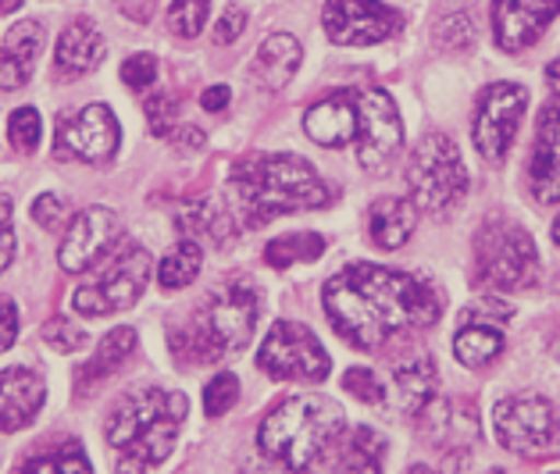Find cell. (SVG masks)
Instances as JSON below:
<instances>
[{"instance_id": "obj_1", "label": "cell", "mask_w": 560, "mask_h": 474, "mask_svg": "<svg viewBox=\"0 0 560 474\" xmlns=\"http://www.w3.org/2000/svg\"><path fill=\"white\" fill-rule=\"evenodd\" d=\"M325 315L358 349H393L443 318V289L418 271L350 264L325 282Z\"/></svg>"}, {"instance_id": "obj_2", "label": "cell", "mask_w": 560, "mask_h": 474, "mask_svg": "<svg viewBox=\"0 0 560 474\" xmlns=\"http://www.w3.org/2000/svg\"><path fill=\"white\" fill-rule=\"evenodd\" d=\"M232 203L243 225L261 228L282 214L314 211L329 203L322 175L296 154H254L232 168Z\"/></svg>"}, {"instance_id": "obj_3", "label": "cell", "mask_w": 560, "mask_h": 474, "mask_svg": "<svg viewBox=\"0 0 560 474\" xmlns=\"http://www.w3.org/2000/svg\"><path fill=\"white\" fill-rule=\"evenodd\" d=\"M343 431L347 417L339 411V403L311 396V392H293L265 414L257 442H261V453L276 464L307 471L336 453V446L343 442Z\"/></svg>"}, {"instance_id": "obj_4", "label": "cell", "mask_w": 560, "mask_h": 474, "mask_svg": "<svg viewBox=\"0 0 560 474\" xmlns=\"http://www.w3.org/2000/svg\"><path fill=\"white\" fill-rule=\"evenodd\" d=\"M257 318H261V296L250 282H229L225 289H214L208 304L197 307L189 324L172 332L175 357L186 364H214L229 354L250 346Z\"/></svg>"}, {"instance_id": "obj_5", "label": "cell", "mask_w": 560, "mask_h": 474, "mask_svg": "<svg viewBox=\"0 0 560 474\" xmlns=\"http://www.w3.org/2000/svg\"><path fill=\"white\" fill-rule=\"evenodd\" d=\"M150 275H154L150 253L129 239H118L97 264L83 271V282L72 293V310L83 318L121 315L147 293Z\"/></svg>"}, {"instance_id": "obj_6", "label": "cell", "mask_w": 560, "mask_h": 474, "mask_svg": "<svg viewBox=\"0 0 560 474\" xmlns=\"http://www.w3.org/2000/svg\"><path fill=\"white\" fill-rule=\"evenodd\" d=\"M407 189H411V203L425 214H450L460 208L468 193V168L450 135L429 132L415 143L407 161Z\"/></svg>"}, {"instance_id": "obj_7", "label": "cell", "mask_w": 560, "mask_h": 474, "mask_svg": "<svg viewBox=\"0 0 560 474\" xmlns=\"http://www.w3.org/2000/svg\"><path fill=\"white\" fill-rule=\"evenodd\" d=\"M475 261L478 275L489 289L517 293L528 289L539 279V250L536 239L528 236V228L508 218L486 222L475 233Z\"/></svg>"}, {"instance_id": "obj_8", "label": "cell", "mask_w": 560, "mask_h": 474, "mask_svg": "<svg viewBox=\"0 0 560 474\" xmlns=\"http://www.w3.org/2000/svg\"><path fill=\"white\" fill-rule=\"evenodd\" d=\"M493 428L503 450L525 460H546L560 446V414L539 392H514L493 411Z\"/></svg>"}, {"instance_id": "obj_9", "label": "cell", "mask_w": 560, "mask_h": 474, "mask_svg": "<svg viewBox=\"0 0 560 474\" xmlns=\"http://www.w3.org/2000/svg\"><path fill=\"white\" fill-rule=\"evenodd\" d=\"M257 368L276 382H325L332 371V360L307 324L279 321L271 324L261 349H257Z\"/></svg>"}, {"instance_id": "obj_10", "label": "cell", "mask_w": 560, "mask_h": 474, "mask_svg": "<svg viewBox=\"0 0 560 474\" xmlns=\"http://www.w3.org/2000/svg\"><path fill=\"white\" fill-rule=\"evenodd\" d=\"M525 107H528V90L517 83H493L478 93L471 140L475 151L489 165H503V157L511 154V143L525 118Z\"/></svg>"}, {"instance_id": "obj_11", "label": "cell", "mask_w": 560, "mask_h": 474, "mask_svg": "<svg viewBox=\"0 0 560 474\" xmlns=\"http://www.w3.org/2000/svg\"><path fill=\"white\" fill-rule=\"evenodd\" d=\"M118 143H121V129L107 104H86L79 111H68L61 115L58 129H54V154L61 161L101 165V161L115 157Z\"/></svg>"}, {"instance_id": "obj_12", "label": "cell", "mask_w": 560, "mask_h": 474, "mask_svg": "<svg viewBox=\"0 0 560 474\" xmlns=\"http://www.w3.org/2000/svg\"><path fill=\"white\" fill-rule=\"evenodd\" d=\"M358 100V161L368 171H386L404 146V126L396 100L386 90H361Z\"/></svg>"}, {"instance_id": "obj_13", "label": "cell", "mask_w": 560, "mask_h": 474, "mask_svg": "<svg viewBox=\"0 0 560 474\" xmlns=\"http://www.w3.org/2000/svg\"><path fill=\"white\" fill-rule=\"evenodd\" d=\"M418 417V431L425 436L432 446H440L443 460H446V474H460L454 464H464L468 457V446L482 436V422H478V411L471 400H429Z\"/></svg>"}, {"instance_id": "obj_14", "label": "cell", "mask_w": 560, "mask_h": 474, "mask_svg": "<svg viewBox=\"0 0 560 474\" xmlns=\"http://www.w3.org/2000/svg\"><path fill=\"white\" fill-rule=\"evenodd\" d=\"M322 25L339 47H372L400 33L404 19L382 0H325Z\"/></svg>"}, {"instance_id": "obj_15", "label": "cell", "mask_w": 560, "mask_h": 474, "mask_svg": "<svg viewBox=\"0 0 560 474\" xmlns=\"http://www.w3.org/2000/svg\"><path fill=\"white\" fill-rule=\"evenodd\" d=\"M168 414L186 417L183 392H168L158 386L132 389L112 406V414H107L104 439H107V446H115V450H126L129 442H136L150 425H158L161 417H168Z\"/></svg>"}, {"instance_id": "obj_16", "label": "cell", "mask_w": 560, "mask_h": 474, "mask_svg": "<svg viewBox=\"0 0 560 474\" xmlns=\"http://www.w3.org/2000/svg\"><path fill=\"white\" fill-rule=\"evenodd\" d=\"M118 242V214L104 203H93L83 214H75L68 225L65 242L58 250V264L65 271H90L101 257Z\"/></svg>"}, {"instance_id": "obj_17", "label": "cell", "mask_w": 560, "mask_h": 474, "mask_svg": "<svg viewBox=\"0 0 560 474\" xmlns=\"http://www.w3.org/2000/svg\"><path fill=\"white\" fill-rule=\"evenodd\" d=\"M560 15V0H493V36L508 54L528 50Z\"/></svg>"}, {"instance_id": "obj_18", "label": "cell", "mask_w": 560, "mask_h": 474, "mask_svg": "<svg viewBox=\"0 0 560 474\" xmlns=\"http://www.w3.org/2000/svg\"><path fill=\"white\" fill-rule=\"evenodd\" d=\"M528 189L539 203H560V93L539 115L528 161Z\"/></svg>"}, {"instance_id": "obj_19", "label": "cell", "mask_w": 560, "mask_h": 474, "mask_svg": "<svg viewBox=\"0 0 560 474\" xmlns=\"http://www.w3.org/2000/svg\"><path fill=\"white\" fill-rule=\"evenodd\" d=\"M47 400V382L44 375L33 368H8L0 371V431L11 436V431L30 428L39 411H44Z\"/></svg>"}, {"instance_id": "obj_20", "label": "cell", "mask_w": 560, "mask_h": 474, "mask_svg": "<svg viewBox=\"0 0 560 474\" xmlns=\"http://www.w3.org/2000/svg\"><path fill=\"white\" fill-rule=\"evenodd\" d=\"M104 54H107V39L97 29V22L72 19L58 39V50H54V72H58V79H79L93 72L104 61Z\"/></svg>"}, {"instance_id": "obj_21", "label": "cell", "mask_w": 560, "mask_h": 474, "mask_svg": "<svg viewBox=\"0 0 560 474\" xmlns=\"http://www.w3.org/2000/svg\"><path fill=\"white\" fill-rule=\"evenodd\" d=\"M304 132L318 146H347L358 140V100L353 93H332L307 107Z\"/></svg>"}, {"instance_id": "obj_22", "label": "cell", "mask_w": 560, "mask_h": 474, "mask_svg": "<svg viewBox=\"0 0 560 474\" xmlns=\"http://www.w3.org/2000/svg\"><path fill=\"white\" fill-rule=\"evenodd\" d=\"M44 25L25 19L19 25H11L4 44H0V90H19L30 83L33 64L44 50Z\"/></svg>"}, {"instance_id": "obj_23", "label": "cell", "mask_w": 560, "mask_h": 474, "mask_svg": "<svg viewBox=\"0 0 560 474\" xmlns=\"http://www.w3.org/2000/svg\"><path fill=\"white\" fill-rule=\"evenodd\" d=\"M418 228V208L404 197H378L368 211V236L378 250H400Z\"/></svg>"}, {"instance_id": "obj_24", "label": "cell", "mask_w": 560, "mask_h": 474, "mask_svg": "<svg viewBox=\"0 0 560 474\" xmlns=\"http://www.w3.org/2000/svg\"><path fill=\"white\" fill-rule=\"evenodd\" d=\"M183 417H161L158 425H150L136 442H129L126 450H118V474H147L150 467L165 464L168 453L175 450V436H179Z\"/></svg>"}, {"instance_id": "obj_25", "label": "cell", "mask_w": 560, "mask_h": 474, "mask_svg": "<svg viewBox=\"0 0 560 474\" xmlns=\"http://www.w3.org/2000/svg\"><path fill=\"white\" fill-rule=\"evenodd\" d=\"M393 382H396V400H400L404 414L415 417L421 406L435 396V386H440V375H435V364L429 354H404L400 360H393Z\"/></svg>"}, {"instance_id": "obj_26", "label": "cell", "mask_w": 560, "mask_h": 474, "mask_svg": "<svg viewBox=\"0 0 560 474\" xmlns=\"http://www.w3.org/2000/svg\"><path fill=\"white\" fill-rule=\"evenodd\" d=\"M136 343H140V335H136L132 324H118V329L107 332L97 343V354H90V360L75 371L79 392L97 389L104 378H112L136 354Z\"/></svg>"}, {"instance_id": "obj_27", "label": "cell", "mask_w": 560, "mask_h": 474, "mask_svg": "<svg viewBox=\"0 0 560 474\" xmlns=\"http://www.w3.org/2000/svg\"><path fill=\"white\" fill-rule=\"evenodd\" d=\"M300 58H304V50H300L296 36H290V33H271L265 44L257 47L254 75L261 79L268 90H282L296 75Z\"/></svg>"}, {"instance_id": "obj_28", "label": "cell", "mask_w": 560, "mask_h": 474, "mask_svg": "<svg viewBox=\"0 0 560 474\" xmlns=\"http://www.w3.org/2000/svg\"><path fill=\"white\" fill-rule=\"evenodd\" d=\"M382 457H386V439L361 425L336 446V474H382Z\"/></svg>"}, {"instance_id": "obj_29", "label": "cell", "mask_w": 560, "mask_h": 474, "mask_svg": "<svg viewBox=\"0 0 560 474\" xmlns=\"http://www.w3.org/2000/svg\"><path fill=\"white\" fill-rule=\"evenodd\" d=\"M15 474H93L86 450L75 439H54L22 460Z\"/></svg>"}, {"instance_id": "obj_30", "label": "cell", "mask_w": 560, "mask_h": 474, "mask_svg": "<svg viewBox=\"0 0 560 474\" xmlns=\"http://www.w3.org/2000/svg\"><path fill=\"white\" fill-rule=\"evenodd\" d=\"M503 354V332L489 324H460L454 335V357L471 371L489 368Z\"/></svg>"}, {"instance_id": "obj_31", "label": "cell", "mask_w": 560, "mask_h": 474, "mask_svg": "<svg viewBox=\"0 0 560 474\" xmlns=\"http://www.w3.org/2000/svg\"><path fill=\"white\" fill-rule=\"evenodd\" d=\"M200 264H203L200 242L197 239H179V242H175V250L165 253V261L158 264V286L165 293L194 286L197 275H200Z\"/></svg>"}, {"instance_id": "obj_32", "label": "cell", "mask_w": 560, "mask_h": 474, "mask_svg": "<svg viewBox=\"0 0 560 474\" xmlns=\"http://www.w3.org/2000/svg\"><path fill=\"white\" fill-rule=\"evenodd\" d=\"M325 253V236L318 233H290V236H279L271 239L265 247V261L271 268H293V264H311L318 261V257Z\"/></svg>"}, {"instance_id": "obj_33", "label": "cell", "mask_w": 560, "mask_h": 474, "mask_svg": "<svg viewBox=\"0 0 560 474\" xmlns=\"http://www.w3.org/2000/svg\"><path fill=\"white\" fill-rule=\"evenodd\" d=\"M179 225H183L186 239L211 236L214 242H225V236H232V211L214 200H200L179 214Z\"/></svg>"}, {"instance_id": "obj_34", "label": "cell", "mask_w": 560, "mask_h": 474, "mask_svg": "<svg viewBox=\"0 0 560 474\" xmlns=\"http://www.w3.org/2000/svg\"><path fill=\"white\" fill-rule=\"evenodd\" d=\"M8 135H11V146H15L19 154H33L39 146V140H44V121H39L36 107H19V111H11Z\"/></svg>"}, {"instance_id": "obj_35", "label": "cell", "mask_w": 560, "mask_h": 474, "mask_svg": "<svg viewBox=\"0 0 560 474\" xmlns=\"http://www.w3.org/2000/svg\"><path fill=\"white\" fill-rule=\"evenodd\" d=\"M208 11H211V0H172L168 29L183 39H194L203 29V22H208Z\"/></svg>"}, {"instance_id": "obj_36", "label": "cell", "mask_w": 560, "mask_h": 474, "mask_svg": "<svg viewBox=\"0 0 560 474\" xmlns=\"http://www.w3.org/2000/svg\"><path fill=\"white\" fill-rule=\"evenodd\" d=\"M240 400V378L232 371L214 375L208 386H203V414L208 417H222L225 411H232Z\"/></svg>"}, {"instance_id": "obj_37", "label": "cell", "mask_w": 560, "mask_h": 474, "mask_svg": "<svg viewBox=\"0 0 560 474\" xmlns=\"http://www.w3.org/2000/svg\"><path fill=\"white\" fill-rule=\"evenodd\" d=\"M514 318V307L503 304L500 296H478L460 310V324H489V329H503Z\"/></svg>"}, {"instance_id": "obj_38", "label": "cell", "mask_w": 560, "mask_h": 474, "mask_svg": "<svg viewBox=\"0 0 560 474\" xmlns=\"http://www.w3.org/2000/svg\"><path fill=\"white\" fill-rule=\"evenodd\" d=\"M44 343L58 349V354H79V349L90 343V335L86 329H79V324H72L68 318H50L44 324Z\"/></svg>"}, {"instance_id": "obj_39", "label": "cell", "mask_w": 560, "mask_h": 474, "mask_svg": "<svg viewBox=\"0 0 560 474\" xmlns=\"http://www.w3.org/2000/svg\"><path fill=\"white\" fill-rule=\"evenodd\" d=\"M158 75H161V68H158L154 54H132V58H126V64H121V83H126L129 90H136V93L154 90Z\"/></svg>"}, {"instance_id": "obj_40", "label": "cell", "mask_w": 560, "mask_h": 474, "mask_svg": "<svg viewBox=\"0 0 560 474\" xmlns=\"http://www.w3.org/2000/svg\"><path fill=\"white\" fill-rule=\"evenodd\" d=\"M343 389L350 392L353 400H361V403H372V406L386 403V386L378 382V375L372 368H347Z\"/></svg>"}, {"instance_id": "obj_41", "label": "cell", "mask_w": 560, "mask_h": 474, "mask_svg": "<svg viewBox=\"0 0 560 474\" xmlns=\"http://www.w3.org/2000/svg\"><path fill=\"white\" fill-rule=\"evenodd\" d=\"M143 111H147L150 132L154 135H172V129L179 126V121H175V100H168V93H161V90L147 93Z\"/></svg>"}, {"instance_id": "obj_42", "label": "cell", "mask_w": 560, "mask_h": 474, "mask_svg": "<svg viewBox=\"0 0 560 474\" xmlns=\"http://www.w3.org/2000/svg\"><path fill=\"white\" fill-rule=\"evenodd\" d=\"M33 222L44 228V233H58V228H65V222H68L65 200L54 197V193L36 197V203H33Z\"/></svg>"}, {"instance_id": "obj_43", "label": "cell", "mask_w": 560, "mask_h": 474, "mask_svg": "<svg viewBox=\"0 0 560 474\" xmlns=\"http://www.w3.org/2000/svg\"><path fill=\"white\" fill-rule=\"evenodd\" d=\"M435 39H440V44L450 47V50H468L471 39H475V29H471L468 15H460V11H457V15L443 19L440 29H435Z\"/></svg>"}, {"instance_id": "obj_44", "label": "cell", "mask_w": 560, "mask_h": 474, "mask_svg": "<svg viewBox=\"0 0 560 474\" xmlns=\"http://www.w3.org/2000/svg\"><path fill=\"white\" fill-rule=\"evenodd\" d=\"M243 29H247V11H243L240 4L225 8V15L214 22V44H236V39L243 36Z\"/></svg>"}, {"instance_id": "obj_45", "label": "cell", "mask_w": 560, "mask_h": 474, "mask_svg": "<svg viewBox=\"0 0 560 474\" xmlns=\"http://www.w3.org/2000/svg\"><path fill=\"white\" fill-rule=\"evenodd\" d=\"M11 197L0 193V271L11 264V257H15V228H11Z\"/></svg>"}, {"instance_id": "obj_46", "label": "cell", "mask_w": 560, "mask_h": 474, "mask_svg": "<svg viewBox=\"0 0 560 474\" xmlns=\"http://www.w3.org/2000/svg\"><path fill=\"white\" fill-rule=\"evenodd\" d=\"M19 339V307L11 296H0V354L15 346Z\"/></svg>"}, {"instance_id": "obj_47", "label": "cell", "mask_w": 560, "mask_h": 474, "mask_svg": "<svg viewBox=\"0 0 560 474\" xmlns=\"http://www.w3.org/2000/svg\"><path fill=\"white\" fill-rule=\"evenodd\" d=\"M168 140H172L175 151H200V146H203V132L197 126H175Z\"/></svg>"}, {"instance_id": "obj_48", "label": "cell", "mask_w": 560, "mask_h": 474, "mask_svg": "<svg viewBox=\"0 0 560 474\" xmlns=\"http://www.w3.org/2000/svg\"><path fill=\"white\" fill-rule=\"evenodd\" d=\"M229 97H232L229 86H208V90H203V97H200V107H203V111H225Z\"/></svg>"}, {"instance_id": "obj_49", "label": "cell", "mask_w": 560, "mask_h": 474, "mask_svg": "<svg viewBox=\"0 0 560 474\" xmlns=\"http://www.w3.org/2000/svg\"><path fill=\"white\" fill-rule=\"evenodd\" d=\"M546 79H550V86L560 93V61H553L550 68H546Z\"/></svg>"}, {"instance_id": "obj_50", "label": "cell", "mask_w": 560, "mask_h": 474, "mask_svg": "<svg viewBox=\"0 0 560 474\" xmlns=\"http://www.w3.org/2000/svg\"><path fill=\"white\" fill-rule=\"evenodd\" d=\"M550 233H553V242H557V247H560V214H557V218H553V228H550Z\"/></svg>"}, {"instance_id": "obj_51", "label": "cell", "mask_w": 560, "mask_h": 474, "mask_svg": "<svg viewBox=\"0 0 560 474\" xmlns=\"http://www.w3.org/2000/svg\"><path fill=\"white\" fill-rule=\"evenodd\" d=\"M19 0H0V11H15Z\"/></svg>"}, {"instance_id": "obj_52", "label": "cell", "mask_w": 560, "mask_h": 474, "mask_svg": "<svg viewBox=\"0 0 560 474\" xmlns=\"http://www.w3.org/2000/svg\"><path fill=\"white\" fill-rule=\"evenodd\" d=\"M407 474H435V471H429V467H421V464H415L411 471H407Z\"/></svg>"}, {"instance_id": "obj_53", "label": "cell", "mask_w": 560, "mask_h": 474, "mask_svg": "<svg viewBox=\"0 0 560 474\" xmlns=\"http://www.w3.org/2000/svg\"><path fill=\"white\" fill-rule=\"evenodd\" d=\"M489 474H511V471H503V467H493V471H489Z\"/></svg>"}, {"instance_id": "obj_54", "label": "cell", "mask_w": 560, "mask_h": 474, "mask_svg": "<svg viewBox=\"0 0 560 474\" xmlns=\"http://www.w3.org/2000/svg\"><path fill=\"white\" fill-rule=\"evenodd\" d=\"M553 474H560V471H553Z\"/></svg>"}]
</instances>
